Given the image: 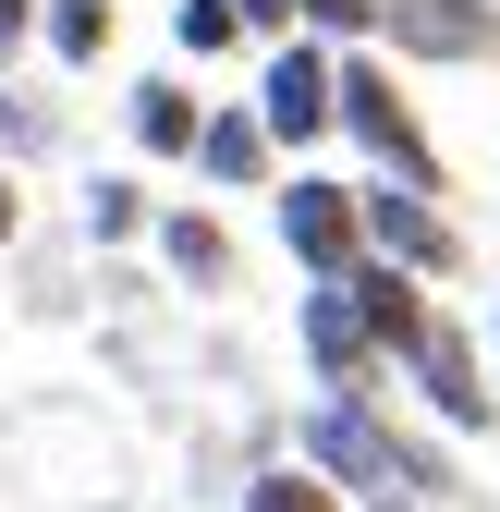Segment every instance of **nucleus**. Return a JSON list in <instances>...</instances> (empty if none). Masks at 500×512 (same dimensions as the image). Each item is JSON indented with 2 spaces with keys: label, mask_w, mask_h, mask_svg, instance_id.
<instances>
[{
  "label": "nucleus",
  "mask_w": 500,
  "mask_h": 512,
  "mask_svg": "<svg viewBox=\"0 0 500 512\" xmlns=\"http://www.w3.org/2000/svg\"><path fill=\"white\" fill-rule=\"evenodd\" d=\"M379 49L403 74H488L500 61V0H379Z\"/></svg>",
  "instance_id": "20e7f679"
},
{
  "label": "nucleus",
  "mask_w": 500,
  "mask_h": 512,
  "mask_svg": "<svg viewBox=\"0 0 500 512\" xmlns=\"http://www.w3.org/2000/svg\"><path fill=\"white\" fill-rule=\"evenodd\" d=\"M342 135L366 147V171H391V183H415V196H452V159H440V135L415 122V98H403V61L366 37V49H342Z\"/></svg>",
  "instance_id": "f257e3e1"
},
{
  "label": "nucleus",
  "mask_w": 500,
  "mask_h": 512,
  "mask_svg": "<svg viewBox=\"0 0 500 512\" xmlns=\"http://www.w3.org/2000/svg\"><path fill=\"white\" fill-rule=\"evenodd\" d=\"M232 13H244V37H257V49H269V37H293V0H232Z\"/></svg>",
  "instance_id": "aec40b11"
},
{
  "label": "nucleus",
  "mask_w": 500,
  "mask_h": 512,
  "mask_svg": "<svg viewBox=\"0 0 500 512\" xmlns=\"http://www.w3.org/2000/svg\"><path fill=\"white\" fill-rule=\"evenodd\" d=\"M488 378H500V293H488Z\"/></svg>",
  "instance_id": "4be33fe9"
},
{
  "label": "nucleus",
  "mask_w": 500,
  "mask_h": 512,
  "mask_svg": "<svg viewBox=\"0 0 500 512\" xmlns=\"http://www.w3.org/2000/svg\"><path fill=\"white\" fill-rule=\"evenodd\" d=\"M257 122H269V147L281 159H305V147H330L342 135V49L330 37H269L257 49Z\"/></svg>",
  "instance_id": "f03ea898"
},
{
  "label": "nucleus",
  "mask_w": 500,
  "mask_h": 512,
  "mask_svg": "<svg viewBox=\"0 0 500 512\" xmlns=\"http://www.w3.org/2000/svg\"><path fill=\"white\" fill-rule=\"evenodd\" d=\"M342 293H354V317H366V330H379V354H403V342L427 330V281H415V269H391V256H354V269H342Z\"/></svg>",
  "instance_id": "9d476101"
},
{
  "label": "nucleus",
  "mask_w": 500,
  "mask_h": 512,
  "mask_svg": "<svg viewBox=\"0 0 500 512\" xmlns=\"http://www.w3.org/2000/svg\"><path fill=\"white\" fill-rule=\"evenodd\" d=\"M354 208H366V256H391V269H415V281H464V220H452L440 196H415V183L366 171Z\"/></svg>",
  "instance_id": "0eeeda50"
},
{
  "label": "nucleus",
  "mask_w": 500,
  "mask_h": 512,
  "mask_svg": "<svg viewBox=\"0 0 500 512\" xmlns=\"http://www.w3.org/2000/svg\"><path fill=\"white\" fill-rule=\"evenodd\" d=\"M25 147H49V110H37V98H13V86H0V159H25Z\"/></svg>",
  "instance_id": "a211bd4d"
},
{
  "label": "nucleus",
  "mask_w": 500,
  "mask_h": 512,
  "mask_svg": "<svg viewBox=\"0 0 500 512\" xmlns=\"http://www.w3.org/2000/svg\"><path fill=\"white\" fill-rule=\"evenodd\" d=\"M25 49H37V0H0V74H13Z\"/></svg>",
  "instance_id": "6ab92c4d"
},
{
  "label": "nucleus",
  "mask_w": 500,
  "mask_h": 512,
  "mask_svg": "<svg viewBox=\"0 0 500 512\" xmlns=\"http://www.w3.org/2000/svg\"><path fill=\"white\" fill-rule=\"evenodd\" d=\"M269 220H281V256H293L305 281H342L354 256H366V208H354L342 171H281L269 183Z\"/></svg>",
  "instance_id": "39448f33"
},
{
  "label": "nucleus",
  "mask_w": 500,
  "mask_h": 512,
  "mask_svg": "<svg viewBox=\"0 0 500 512\" xmlns=\"http://www.w3.org/2000/svg\"><path fill=\"white\" fill-rule=\"evenodd\" d=\"M244 512H342V488H330L318 464H305V452H293V464H269L257 488H244Z\"/></svg>",
  "instance_id": "dca6fc26"
},
{
  "label": "nucleus",
  "mask_w": 500,
  "mask_h": 512,
  "mask_svg": "<svg viewBox=\"0 0 500 512\" xmlns=\"http://www.w3.org/2000/svg\"><path fill=\"white\" fill-rule=\"evenodd\" d=\"M403 378H415V403L427 415H440L452 439H476L488 415H500V378H488V354H476V330H464V317H440V305H427V330L391 354Z\"/></svg>",
  "instance_id": "423d86ee"
},
{
  "label": "nucleus",
  "mask_w": 500,
  "mask_h": 512,
  "mask_svg": "<svg viewBox=\"0 0 500 512\" xmlns=\"http://www.w3.org/2000/svg\"><path fill=\"white\" fill-rule=\"evenodd\" d=\"M147 220H159V208H147L135 171H98V183H86V232H98V244H135Z\"/></svg>",
  "instance_id": "4468645a"
},
{
  "label": "nucleus",
  "mask_w": 500,
  "mask_h": 512,
  "mask_svg": "<svg viewBox=\"0 0 500 512\" xmlns=\"http://www.w3.org/2000/svg\"><path fill=\"white\" fill-rule=\"evenodd\" d=\"M25 232V196H13V159H0V244Z\"/></svg>",
  "instance_id": "412c9836"
},
{
  "label": "nucleus",
  "mask_w": 500,
  "mask_h": 512,
  "mask_svg": "<svg viewBox=\"0 0 500 512\" xmlns=\"http://www.w3.org/2000/svg\"><path fill=\"white\" fill-rule=\"evenodd\" d=\"M171 49L183 61H232L244 49V13H232V0H171Z\"/></svg>",
  "instance_id": "2eb2a0df"
},
{
  "label": "nucleus",
  "mask_w": 500,
  "mask_h": 512,
  "mask_svg": "<svg viewBox=\"0 0 500 512\" xmlns=\"http://www.w3.org/2000/svg\"><path fill=\"white\" fill-rule=\"evenodd\" d=\"M37 37H49L61 74H98L110 37H122V0H37Z\"/></svg>",
  "instance_id": "9b49d317"
},
{
  "label": "nucleus",
  "mask_w": 500,
  "mask_h": 512,
  "mask_svg": "<svg viewBox=\"0 0 500 512\" xmlns=\"http://www.w3.org/2000/svg\"><path fill=\"white\" fill-rule=\"evenodd\" d=\"M147 232H159V256H171V269L196 281V293H220V281H232V232H220L208 208H159Z\"/></svg>",
  "instance_id": "ddd939ff"
},
{
  "label": "nucleus",
  "mask_w": 500,
  "mask_h": 512,
  "mask_svg": "<svg viewBox=\"0 0 500 512\" xmlns=\"http://www.w3.org/2000/svg\"><path fill=\"white\" fill-rule=\"evenodd\" d=\"M196 122H208V98L183 86V74H147L135 86V147L147 159H196Z\"/></svg>",
  "instance_id": "f8f14e48"
},
{
  "label": "nucleus",
  "mask_w": 500,
  "mask_h": 512,
  "mask_svg": "<svg viewBox=\"0 0 500 512\" xmlns=\"http://www.w3.org/2000/svg\"><path fill=\"white\" fill-rule=\"evenodd\" d=\"M293 452L318 464L342 500H366V512H379V500H415V476H403V427H379V415H366V391H330L318 415H305V439H293Z\"/></svg>",
  "instance_id": "7ed1b4c3"
},
{
  "label": "nucleus",
  "mask_w": 500,
  "mask_h": 512,
  "mask_svg": "<svg viewBox=\"0 0 500 512\" xmlns=\"http://www.w3.org/2000/svg\"><path fill=\"white\" fill-rule=\"evenodd\" d=\"M196 171L220 183V196H269V183H281V147H269L257 98H208V122H196Z\"/></svg>",
  "instance_id": "1a4fd4ad"
},
{
  "label": "nucleus",
  "mask_w": 500,
  "mask_h": 512,
  "mask_svg": "<svg viewBox=\"0 0 500 512\" xmlns=\"http://www.w3.org/2000/svg\"><path fill=\"white\" fill-rule=\"evenodd\" d=\"M293 342H305V366H318V391H379V366H391L342 281H305L293 293Z\"/></svg>",
  "instance_id": "6e6552de"
},
{
  "label": "nucleus",
  "mask_w": 500,
  "mask_h": 512,
  "mask_svg": "<svg viewBox=\"0 0 500 512\" xmlns=\"http://www.w3.org/2000/svg\"><path fill=\"white\" fill-rule=\"evenodd\" d=\"M379 512H415V500H379Z\"/></svg>",
  "instance_id": "5701e85b"
},
{
  "label": "nucleus",
  "mask_w": 500,
  "mask_h": 512,
  "mask_svg": "<svg viewBox=\"0 0 500 512\" xmlns=\"http://www.w3.org/2000/svg\"><path fill=\"white\" fill-rule=\"evenodd\" d=\"M293 25L330 37V49H366V37H379V0H293Z\"/></svg>",
  "instance_id": "f3484780"
}]
</instances>
